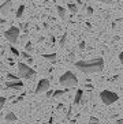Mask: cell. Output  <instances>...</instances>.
<instances>
[{
	"instance_id": "obj_1",
	"label": "cell",
	"mask_w": 123,
	"mask_h": 124,
	"mask_svg": "<svg viewBox=\"0 0 123 124\" xmlns=\"http://www.w3.org/2000/svg\"><path fill=\"white\" fill-rule=\"evenodd\" d=\"M77 70H79L83 74H96L101 72L104 68V60L101 57L90 59V60H79L75 63Z\"/></svg>"
},
{
	"instance_id": "obj_2",
	"label": "cell",
	"mask_w": 123,
	"mask_h": 124,
	"mask_svg": "<svg viewBox=\"0 0 123 124\" xmlns=\"http://www.w3.org/2000/svg\"><path fill=\"white\" fill-rule=\"evenodd\" d=\"M59 82H60L62 86H64L67 89H71V87H75L77 85H78V78H77V75L72 71H66L59 78Z\"/></svg>"
},
{
	"instance_id": "obj_3",
	"label": "cell",
	"mask_w": 123,
	"mask_h": 124,
	"mask_svg": "<svg viewBox=\"0 0 123 124\" xmlns=\"http://www.w3.org/2000/svg\"><path fill=\"white\" fill-rule=\"evenodd\" d=\"M19 36H21V30H19V27H17V26H11L10 29L6 30V33H4L6 40H7L11 45H15L18 42Z\"/></svg>"
},
{
	"instance_id": "obj_4",
	"label": "cell",
	"mask_w": 123,
	"mask_h": 124,
	"mask_svg": "<svg viewBox=\"0 0 123 124\" xmlns=\"http://www.w3.org/2000/svg\"><path fill=\"white\" fill-rule=\"evenodd\" d=\"M100 98H101L103 104L105 105H112L114 102H116L119 100V95L114 93V91H109V90H103L100 93Z\"/></svg>"
},
{
	"instance_id": "obj_5",
	"label": "cell",
	"mask_w": 123,
	"mask_h": 124,
	"mask_svg": "<svg viewBox=\"0 0 123 124\" xmlns=\"http://www.w3.org/2000/svg\"><path fill=\"white\" fill-rule=\"evenodd\" d=\"M18 71H19V77L25 78V79H32L36 75V71L25 63H18Z\"/></svg>"
},
{
	"instance_id": "obj_6",
	"label": "cell",
	"mask_w": 123,
	"mask_h": 124,
	"mask_svg": "<svg viewBox=\"0 0 123 124\" xmlns=\"http://www.w3.org/2000/svg\"><path fill=\"white\" fill-rule=\"evenodd\" d=\"M51 87V82L49 79H41L38 83H37V87H36V94H41V93H45V91L49 90Z\"/></svg>"
},
{
	"instance_id": "obj_7",
	"label": "cell",
	"mask_w": 123,
	"mask_h": 124,
	"mask_svg": "<svg viewBox=\"0 0 123 124\" xmlns=\"http://www.w3.org/2000/svg\"><path fill=\"white\" fill-rule=\"evenodd\" d=\"M12 10V0H6L3 4H0V15L7 16Z\"/></svg>"
},
{
	"instance_id": "obj_8",
	"label": "cell",
	"mask_w": 123,
	"mask_h": 124,
	"mask_svg": "<svg viewBox=\"0 0 123 124\" xmlns=\"http://www.w3.org/2000/svg\"><path fill=\"white\" fill-rule=\"evenodd\" d=\"M7 89H12V90H21L23 87V83H22L21 80H8L7 83H6Z\"/></svg>"
},
{
	"instance_id": "obj_9",
	"label": "cell",
	"mask_w": 123,
	"mask_h": 124,
	"mask_svg": "<svg viewBox=\"0 0 123 124\" xmlns=\"http://www.w3.org/2000/svg\"><path fill=\"white\" fill-rule=\"evenodd\" d=\"M82 97H83V90H82V89L77 90V93H75V98H74V104H75V105L81 104V101H82Z\"/></svg>"
},
{
	"instance_id": "obj_10",
	"label": "cell",
	"mask_w": 123,
	"mask_h": 124,
	"mask_svg": "<svg viewBox=\"0 0 123 124\" xmlns=\"http://www.w3.org/2000/svg\"><path fill=\"white\" fill-rule=\"evenodd\" d=\"M4 119H6V121H8V123H15V121L18 120V117H17V115L12 112H8L6 116H4Z\"/></svg>"
},
{
	"instance_id": "obj_11",
	"label": "cell",
	"mask_w": 123,
	"mask_h": 124,
	"mask_svg": "<svg viewBox=\"0 0 123 124\" xmlns=\"http://www.w3.org/2000/svg\"><path fill=\"white\" fill-rule=\"evenodd\" d=\"M56 11H58V15L60 19H66L67 16V12H66V8L62 7V6H56Z\"/></svg>"
},
{
	"instance_id": "obj_12",
	"label": "cell",
	"mask_w": 123,
	"mask_h": 124,
	"mask_svg": "<svg viewBox=\"0 0 123 124\" xmlns=\"http://www.w3.org/2000/svg\"><path fill=\"white\" fill-rule=\"evenodd\" d=\"M67 10H69L71 14H77L78 12V6L75 3H69L67 4Z\"/></svg>"
},
{
	"instance_id": "obj_13",
	"label": "cell",
	"mask_w": 123,
	"mask_h": 124,
	"mask_svg": "<svg viewBox=\"0 0 123 124\" xmlns=\"http://www.w3.org/2000/svg\"><path fill=\"white\" fill-rule=\"evenodd\" d=\"M23 11H25V6H23V4H21V6L18 7V10H17V12H15V16H17V18H22Z\"/></svg>"
},
{
	"instance_id": "obj_14",
	"label": "cell",
	"mask_w": 123,
	"mask_h": 124,
	"mask_svg": "<svg viewBox=\"0 0 123 124\" xmlns=\"http://www.w3.org/2000/svg\"><path fill=\"white\" fill-rule=\"evenodd\" d=\"M25 51L27 52V53H33V51H34V48H33V44L30 42V41H27L25 44Z\"/></svg>"
},
{
	"instance_id": "obj_15",
	"label": "cell",
	"mask_w": 123,
	"mask_h": 124,
	"mask_svg": "<svg viewBox=\"0 0 123 124\" xmlns=\"http://www.w3.org/2000/svg\"><path fill=\"white\" fill-rule=\"evenodd\" d=\"M67 37H69L67 33H64L63 36L60 37V40H59V45H60V46H64L66 45V42H67Z\"/></svg>"
},
{
	"instance_id": "obj_16",
	"label": "cell",
	"mask_w": 123,
	"mask_h": 124,
	"mask_svg": "<svg viewBox=\"0 0 123 124\" xmlns=\"http://www.w3.org/2000/svg\"><path fill=\"white\" fill-rule=\"evenodd\" d=\"M67 90H69V89H67ZM67 90H55L53 94H52V97H53V98H59V97H62Z\"/></svg>"
},
{
	"instance_id": "obj_17",
	"label": "cell",
	"mask_w": 123,
	"mask_h": 124,
	"mask_svg": "<svg viewBox=\"0 0 123 124\" xmlns=\"http://www.w3.org/2000/svg\"><path fill=\"white\" fill-rule=\"evenodd\" d=\"M43 57L47 59V60H51V62H55L58 56H56V53H51V55H43Z\"/></svg>"
},
{
	"instance_id": "obj_18",
	"label": "cell",
	"mask_w": 123,
	"mask_h": 124,
	"mask_svg": "<svg viewBox=\"0 0 123 124\" xmlns=\"http://www.w3.org/2000/svg\"><path fill=\"white\" fill-rule=\"evenodd\" d=\"M10 51H11V53H12L14 56H21V52H19L14 45H11V46H10Z\"/></svg>"
},
{
	"instance_id": "obj_19",
	"label": "cell",
	"mask_w": 123,
	"mask_h": 124,
	"mask_svg": "<svg viewBox=\"0 0 123 124\" xmlns=\"http://www.w3.org/2000/svg\"><path fill=\"white\" fill-rule=\"evenodd\" d=\"M89 124H100V120H98L97 117H93V116H92L90 119H89Z\"/></svg>"
},
{
	"instance_id": "obj_20",
	"label": "cell",
	"mask_w": 123,
	"mask_h": 124,
	"mask_svg": "<svg viewBox=\"0 0 123 124\" xmlns=\"http://www.w3.org/2000/svg\"><path fill=\"white\" fill-rule=\"evenodd\" d=\"M19 40H21V42L26 44V42H27V41H26V40H27V33H23L21 37H19Z\"/></svg>"
},
{
	"instance_id": "obj_21",
	"label": "cell",
	"mask_w": 123,
	"mask_h": 124,
	"mask_svg": "<svg viewBox=\"0 0 123 124\" xmlns=\"http://www.w3.org/2000/svg\"><path fill=\"white\" fill-rule=\"evenodd\" d=\"M4 104H6V98H4V97H1V95H0V110L3 109Z\"/></svg>"
},
{
	"instance_id": "obj_22",
	"label": "cell",
	"mask_w": 123,
	"mask_h": 124,
	"mask_svg": "<svg viewBox=\"0 0 123 124\" xmlns=\"http://www.w3.org/2000/svg\"><path fill=\"white\" fill-rule=\"evenodd\" d=\"M7 78H8V79H11V80H19L18 77H15L14 74H7Z\"/></svg>"
},
{
	"instance_id": "obj_23",
	"label": "cell",
	"mask_w": 123,
	"mask_h": 124,
	"mask_svg": "<svg viewBox=\"0 0 123 124\" xmlns=\"http://www.w3.org/2000/svg\"><path fill=\"white\" fill-rule=\"evenodd\" d=\"M21 56H22V57H23V59H26V60H27V59H29L30 57V53H27V52H22V53H21Z\"/></svg>"
},
{
	"instance_id": "obj_24",
	"label": "cell",
	"mask_w": 123,
	"mask_h": 124,
	"mask_svg": "<svg viewBox=\"0 0 123 124\" xmlns=\"http://www.w3.org/2000/svg\"><path fill=\"white\" fill-rule=\"evenodd\" d=\"M97 1H100V3H104V4H112L114 0H97Z\"/></svg>"
},
{
	"instance_id": "obj_25",
	"label": "cell",
	"mask_w": 123,
	"mask_h": 124,
	"mask_svg": "<svg viewBox=\"0 0 123 124\" xmlns=\"http://www.w3.org/2000/svg\"><path fill=\"white\" fill-rule=\"evenodd\" d=\"M93 7H86V12H88V15H93Z\"/></svg>"
},
{
	"instance_id": "obj_26",
	"label": "cell",
	"mask_w": 123,
	"mask_h": 124,
	"mask_svg": "<svg viewBox=\"0 0 123 124\" xmlns=\"http://www.w3.org/2000/svg\"><path fill=\"white\" fill-rule=\"evenodd\" d=\"M85 46H86V45H85V41H81L79 42V49H85Z\"/></svg>"
},
{
	"instance_id": "obj_27",
	"label": "cell",
	"mask_w": 123,
	"mask_h": 124,
	"mask_svg": "<svg viewBox=\"0 0 123 124\" xmlns=\"http://www.w3.org/2000/svg\"><path fill=\"white\" fill-rule=\"evenodd\" d=\"M74 57H75V55H74V52L69 55V60H70V62H72V60H74Z\"/></svg>"
},
{
	"instance_id": "obj_28",
	"label": "cell",
	"mask_w": 123,
	"mask_h": 124,
	"mask_svg": "<svg viewBox=\"0 0 123 124\" xmlns=\"http://www.w3.org/2000/svg\"><path fill=\"white\" fill-rule=\"evenodd\" d=\"M119 62L122 63V66H123V52H120V53H119Z\"/></svg>"
},
{
	"instance_id": "obj_29",
	"label": "cell",
	"mask_w": 123,
	"mask_h": 124,
	"mask_svg": "<svg viewBox=\"0 0 123 124\" xmlns=\"http://www.w3.org/2000/svg\"><path fill=\"white\" fill-rule=\"evenodd\" d=\"M27 63H29V64H33V57H29V59H27Z\"/></svg>"
},
{
	"instance_id": "obj_30",
	"label": "cell",
	"mask_w": 123,
	"mask_h": 124,
	"mask_svg": "<svg viewBox=\"0 0 123 124\" xmlns=\"http://www.w3.org/2000/svg\"><path fill=\"white\" fill-rule=\"evenodd\" d=\"M116 124H123V119H119V120H116Z\"/></svg>"
}]
</instances>
